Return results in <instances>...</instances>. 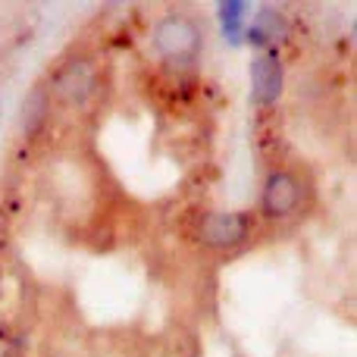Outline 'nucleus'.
Instances as JSON below:
<instances>
[{"label":"nucleus","instance_id":"6","mask_svg":"<svg viewBox=\"0 0 357 357\" xmlns=\"http://www.w3.org/2000/svg\"><path fill=\"white\" fill-rule=\"evenodd\" d=\"M285 35H289V22L273 6H264L257 13V19H254V25L248 29V41L251 44H273V41H282Z\"/></svg>","mask_w":357,"mask_h":357},{"label":"nucleus","instance_id":"8","mask_svg":"<svg viewBox=\"0 0 357 357\" xmlns=\"http://www.w3.org/2000/svg\"><path fill=\"white\" fill-rule=\"evenodd\" d=\"M44 110H47V94L38 88V91L29 94V100H25V110H22V129L25 132H35L38 123L44 119Z\"/></svg>","mask_w":357,"mask_h":357},{"label":"nucleus","instance_id":"4","mask_svg":"<svg viewBox=\"0 0 357 357\" xmlns=\"http://www.w3.org/2000/svg\"><path fill=\"white\" fill-rule=\"evenodd\" d=\"M251 85H254V100L257 104H276L285 85L282 63L276 54H260L251 63Z\"/></svg>","mask_w":357,"mask_h":357},{"label":"nucleus","instance_id":"5","mask_svg":"<svg viewBox=\"0 0 357 357\" xmlns=\"http://www.w3.org/2000/svg\"><path fill=\"white\" fill-rule=\"evenodd\" d=\"M94 85H98V73L88 60H69L54 79V91L63 100H75V104L85 100L94 91Z\"/></svg>","mask_w":357,"mask_h":357},{"label":"nucleus","instance_id":"7","mask_svg":"<svg viewBox=\"0 0 357 357\" xmlns=\"http://www.w3.org/2000/svg\"><path fill=\"white\" fill-rule=\"evenodd\" d=\"M216 13H220L222 31L229 35V41H238V35H241V19L248 16V3H245V0H222V3L216 6Z\"/></svg>","mask_w":357,"mask_h":357},{"label":"nucleus","instance_id":"2","mask_svg":"<svg viewBox=\"0 0 357 357\" xmlns=\"http://www.w3.org/2000/svg\"><path fill=\"white\" fill-rule=\"evenodd\" d=\"M154 44L163 56H191L201 44V31L185 16H169L154 29Z\"/></svg>","mask_w":357,"mask_h":357},{"label":"nucleus","instance_id":"3","mask_svg":"<svg viewBox=\"0 0 357 357\" xmlns=\"http://www.w3.org/2000/svg\"><path fill=\"white\" fill-rule=\"evenodd\" d=\"M298 201H301V182L289 173V169H273L264 182V210L270 216H289L295 213Z\"/></svg>","mask_w":357,"mask_h":357},{"label":"nucleus","instance_id":"1","mask_svg":"<svg viewBox=\"0 0 357 357\" xmlns=\"http://www.w3.org/2000/svg\"><path fill=\"white\" fill-rule=\"evenodd\" d=\"M251 220L245 213H226V210H210L197 220V241L207 248H235L245 241Z\"/></svg>","mask_w":357,"mask_h":357}]
</instances>
